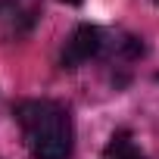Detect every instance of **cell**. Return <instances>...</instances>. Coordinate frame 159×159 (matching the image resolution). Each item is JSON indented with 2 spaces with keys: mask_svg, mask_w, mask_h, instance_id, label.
I'll return each instance as SVG.
<instances>
[{
  "mask_svg": "<svg viewBox=\"0 0 159 159\" xmlns=\"http://www.w3.org/2000/svg\"><path fill=\"white\" fill-rule=\"evenodd\" d=\"M103 47V34L97 25L84 22V25H78L72 31V38L66 41V50H62V69H75V66H81L88 62L91 56H97Z\"/></svg>",
  "mask_w": 159,
  "mask_h": 159,
  "instance_id": "obj_2",
  "label": "cell"
},
{
  "mask_svg": "<svg viewBox=\"0 0 159 159\" xmlns=\"http://www.w3.org/2000/svg\"><path fill=\"white\" fill-rule=\"evenodd\" d=\"M62 3H72V7H78V3H81V0H62Z\"/></svg>",
  "mask_w": 159,
  "mask_h": 159,
  "instance_id": "obj_5",
  "label": "cell"
},
{
  "mask_svg": "<svg viewBox=\"0 0 159 159\" xmlns=\"http://www.w3.org/2000/svg\"><path fill=\"white\" fill-rule=\"evenodd\" d=\"M34 159H69L72 156V122L69 112L50 100H25L16 109Z\"/></svg>",
  "mask_w": 159,
  "mask_h": 159,
  "instance_id": "obj_1",
  "label": "cell"
},
{
  "mask_svg": "<svg viewBox=\"0 0 159 159\" xmlns=\"http://www.w3.org/2000/svg\"><path fill=\"white\" fill-rule=\"evenodd\" d=\"M156 3H159V0H156Z\"/></svg>",
  "mask_w": 159,
  "mask_h": 159,
  "instance_id": "obj_6",
  "label": "cell"
},
{
  "mask_svg": "<svg viewBox=\"0 0 159 159\" xmlns=\"http://www.w3.org/2000/svg\"><path fill=\"white\" fill-rule=\"evenodd\" d=\"M103 156H106V159H147V156L137 150V143L131 140V131H125V128L116 131V134L109 137Z\"/></svg>",
  "mask_w": 159,
  "mask_h": 159,
  "instance_id": "obj_3",
  "label": "cell"
},
{
  "mask_svg": "<svg viewBox=\"0 0 159 159\" xmlns=\"http://www.w3.org/2000/svg\"><path fill=\"white\" fill-rule=\"evenodd\" d=\"M122 50H125L128 56H140V53H143V44H140L137 38H125V44H122Z\"/></svg>",
  "mask_w": 159,
  "mask_h": 159,
  "instance_id": "obj_4",
  "label": "cell"
}]
</instances>
